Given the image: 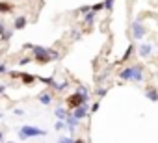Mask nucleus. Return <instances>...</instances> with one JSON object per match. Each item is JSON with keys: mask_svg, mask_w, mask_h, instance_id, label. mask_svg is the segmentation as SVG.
<instances>
[{"mask_svg": "<svg viewBox=\"0 0 158 143\" xmlns=\"http://www.w3.org/2000/svg\"><path fill=\"white\" fill-rule=\"evenodd\" d=\"M119 78L123 80H128V82H141L143 80V69L139 65H132V67H127L119 73Z\"/></svg>", "mask_w": 158, "mask_h": 143, "instance_id": "f257e3e1", "label": "nucleus"}, {"mask_svg": "<svg viewBox=\"0 0 158 143\" xmlns=\"http://www.w3.org/2000/svg\"><path fill=\"white\" fill-rule=\"evenodd\" d=\"M88 99H89V95H84L82 91H76V93L69 95V97H67V100H65V104H67V110H74L76 106H80V104L88 102Z\"/></svg>", "mask_w": 158, "mask_h": 143, "instance_id": "f03ea898", "label": "nucleus"}, {"mask_svg": "<svg viewBox=\"0 0 158 143\" xmlns=\"http://www.w3.org/2000/svg\"><path fill=\"white\" fill-rule=\"evenodd\" d=\"M32 50H34V59H35L37 63L45 65V63L52 61V58H50V54H48V48H45V47H35V45H34Z\"/></svg>", "mask_w": 158, "mask_h": 143, "instance_id": "7ed1b4c3", "label": "nucleus"}, {"mask_svg": "<svg viewBox=\"0 0 158 143\" xmlns=\"http://www.w3.org/2000/svg\"><path fill=\"white\" fill-rule=\"evenodd\" d=\"M47 132L43 128H37V126H23L19 130V137L21 139H26V137H35V136H45Z\"/></svg>", "mask_w": 158, "mask_h": 143, "instance_id": "20e7f679", "label": "nucleus"}, {"mask_svg": "<svg viewBox=\"0 0 158 143\" xmlns=\"http://www.w3.org/2000/svg\"><path fill=\"white\" fill-rule=\"evenodd\" d=\"M145 34H147V28L139 21H134L132 22V35H134V39H141Z\"/></svg>", "mask_w": 158, "mask_h": 143, "instance_id": "39448f33", "label": "nucleus"}, {"mask_svg": "<svg viewBox=\"0 0 158 143\" xmlns=\"http://www.w3.org/2000/svg\"><path fill=\"white\" fill-rule=\"evenodd\" d=\"M86 113H88V102H84V104H80V106H76L74 110H73V117H76V119H84L86 117Z\"/></svg>", "mask_w": 158, "mask_h": 143, "instance_id": "423d86ee", "label": "nucleus"}, {"mask_svg": "<svg viewBox=\"0 0 158 143\" xmlns=\"http://www.w3.org/2000/svg\"><path fill=\"white\" fill-rule=\"evenodd\" d=\"M145 97H147L151 102H158V89H156L154 86H149V88L145 89Z\"/></svg>", "mask_w": 158, "mask_h": 143, "instance_id": "0eeeda50", "label": "nucleus"}, {"mask_svg": "<svg viewBox=\"0 0 158 143\" xmlns=\"http://www.w3.org/2000/svg\"><path fill=\"white\" fill-rule=\"evenodd\" d=\"M26 24H28V19H26L24 15L15 17V21H13V28H15V30H23V28H26Z\"/></svg>", "mask_w": 158, "mask_h": 143, "instance_id": "6e6552de", "label": "nucleus"}, {"mask_svg": "<svg viewBox=\"0 0 158 143\" xmlns=\"http://www.w3.org/2000/svg\"><path fill=\"white\" fill-rule=\"evenodd\" d=\"M151 52H152V45L151 43H141L139 45V58H149Z\"/></svg>", "mask_w": 158, "mask_h": 143, "instance_id": "1a4fd4ad", "label": "nucleus"}, {"mask_svg": "<svg viewBox=\"0 0 158 143\" xmlns=\"http://www.w3.org/2000/svg\"><path fill=\"white\" fill-rule=\"evenodd\" d=\"M39 102H41L43 106H48V104L52 102V95H50L48 91H43V93L39 95Z\"/></svg>", "mask_w": 158, "mask_h": 143, "instance_id": "9d476101", "label": "nucleus"}, {"mask_svg": "<svg viewBox=\"0 0 158 143\" xmlns=\"http://www.w3.org/2000/svg\"><path fill=\"white\" fill-rule=\"evenodd\" d=\"M13 11V4L11 2H2L0 0V13H11Z\"/></svg>", "mask_w": 158, "mask_h": 143, "instance_id": "9b49d317", "label": "nucleus"}, {"mask_svg": "<svg viewBox=\"0 0 158 143\" xmlns=\"http://www.w3.org/2000/svg\"><path fill=\"white\" fill-rule=\"evenodd\" d=\"M67 128H69V132H74V126L78 125V119L76 117H73V115H67Z\"/></svg>", "mask_w": 158, "mask_h": 143, "instance_id": "f8f14e48", "label": "nucleus"}, {"mask_svg": "<svg viewBox=\"0 0 158 143\" xmlns=\"http://www.w3.org/2000/svg\"><path fill=\"white\" fill-rule=\"evenodd\" d=\"M21 80H23V84L24 86H28V84H32L34 80H35V76H32V75H26V73H21V76H19Z\"/></svg>", "mask_w": 158, "mask_h": 143, "instance_id": "ddd939ff", "label": "nucleus"}, {"mask_svg": "<svg viewBox=\"0 0 158 143\" xmlns=\"http://www.w3.org/2000/svg\"><path fill=\"white\" fill-rule=\"evenodd\" d=\"M54 113H56V117H58V119H63V121H65V119H67V115H69V113H67V110H65V108H60V106L56 108V112H54Z\"/></svg>", "mask_w": 158, "mask_h": 143, "instance_id": "4468645a", "label": "nucleus"}, {"mask_svg": "<svg viewBox=\"0 0 158 143\" xmlns=\"http://www.w3.org/2000/svg\"><path fill=\"white\" fill-rule=\"evenodd\" d=\"M56 91H63L65 89V86H67V82H56V80H52V84H50Z\"/></svg>", "mask_w": 158, "mask_h": 143, "instance_id": "2eb2a0df", "label": "nucleus"}, {"mask_svg": "<svg viewBox=\"0 0 158 143\" xmlns=\"http://www.w3.org/2000/svg\"><path fill=\"white\" fill-rule=\"evenodd\" d=\"M132 52H134V45H130V47L127 48V52H125V56L121 58V63H123V61H127V59H128V58L132 56Z\"/></svg>", "mask_w": 158, "mask_h": 143, "instance_id": "dca6fc26", "label": "nucleus"}, {"mask_svg": "<svg viewBox=\"0 0 158 143\" xmlns=\"http://www.w3.org/2000/svg\"><path fill=\"white\" fill-rule=\"evenodd\" d=\"M84 21H86L88 24H91V22L95 21V11H91V10H89V13H88V15L84 17Z\"/></svg>", "mask_w": 158, "mask_h": 143, "instance_id": "f3484780", "label": "nucleus"}, {"mask_svg": "<svg viewBox=\"0 0 158 143\" xmlns=\"http://www.w3.org/2000/svg\"><path fill=\"white\" fill-rule=\"evenodd\" d=\"M114 4H115V0H104V10L106 11H112L114 10Z\"/></svg>", "mask_w": 158, "mask_h": 143, "instance_id": "a211bd4d", "label": "nucleus"}, {"mask_svg": "<svg viewBox=\"0 0 158 143\" xmlns=\"http://www.w3.org/2000/svg\"><path fill=\"white\" fill-rule=\"evenodd\" d=\"M101 10H104V2H99V4L91 6V11H101Z\"/></svg>", "mask_w": 158, "mask_h": 143, "instance_id": "6ab92c4d", "label": "nucleus"}, {"mask_svg": "<svg viewBox=\"0 0 158 143\" xmlns=\"http://www.w3.org/2000/svg\"><path fill=\"white\" fill-rule=\"evenodd\" d=\"M30 61H34V56L30 58V56H26V58H23V59H19V65H28Z\"/></svg>", "mask_w": 158, "mask_h": 143, "instance_id": "aec40b11", "label": "nucleus"}, {"mask_svg": "<svg viewBox=\"0 0 158 143\" xmlns=\"http://www.w3.org/2000/svg\"><path fill=\"white\" fill-rule=\"evenodd\" d=\"M48 54H50V58H52V59H58V58H60L58 50H54V48H48Z\"/></svg>", "mask_w": 158, "mask_h": 143, "instance_id": "412c9836", "label": "nucleus"}, {"mask_svg": "<svg viewBox=\"0 0 158 143\" xmlns=\"http://www.w3.org/2000/svg\"><path fill=\"white\" fill-rule=\"evenodd\" d=\"M63 128H65V123H63V119H60L56 123V130H63Z\"/></svg>", "mask_w": 158, "mask_h": 143, "instance_id": "4be33fe9", "label": "nucleus"}, {"mask_svg": "<svg viewBox=\"0 0 158 143\" xmlns=\"http://www.w3.org/2000/svg\"><path fill=\"white\" fill-rule=\"evenodd\" d=\"M6 73H8V67L4 63H0V75H6Z\"/></svg>", "mask_w": 158, "mask_h": 143, "instance_id": "5701e85b", "label": "nucleus"}, {"mask_svg": "<svg viewBox=\"0 0 158 143\" xmlns=\"http://www.w3.org/2000/svg\"><path fill=\"white\" fill-rule=\"evenodd\" d=\"M99 108H101V102H95V104L91 106V113H95V112H97Z\"/></svg>", "mask_w": 158, "mask_h": 143, "instance_id": "b1692460", "label": "nucleus"}, {"mask_svg": "<svg viewBox=\"0 0 158 143\" xmlns=\"http://www.w3.org/2000/svg\"><path fill=\"white\" fill-rule=\"evenodd\" d=\"M97 93H99V97H104L108 93V89H97Z\"/></svg>", "mask_w": 158, "mask_h": 143, "instance_id": "393cba45", "label": "nucleus"}, {"mask_svg": "<svg viewBox=\"0 0 158 143\" xmlns=\"http://www.w3.org/2000/svg\"><path fill=\"white\" fill-rule=\"evenodd\" d=\"M6 88H8V86H6V84H0V95H2V93H4V91H6Z\"/></svg>", "mask_w": 158, "mask_h": 143, "instance_id": "a878e982", "label": "nucleus"}, {"mask_svg": "<svg viewBox=\"0 0 158 143\" xmlns=\"http://www.w3.org/2000/svg\"><path fill=\"white\" fill-rule=\"evenodd\" d=\"M4 28H6V26H4L2 22H0V41H2V32H4Z\"/></svg>", "mask_w": 158, "mask_h": 143, "instance_id": "bb28decb", "label": "nucleus"}, {"mask_svg": "<svg viewBox=\"0 0 158 143\" xmlns=\"http://www.w3.org/2000/svg\"><path fill=\"white\" fill-rule=\"evenodd\" d=\"M60 141H65L67 143V141H73V137H60Z\"/></svg>", "mask_w": 158, "mask_h": 143, "instance_id": "cd10ccee", "label": "nucleus"}, {"mask_svg": "<svg viewBox=\"0 0 158 143\" xmlns=\"http://www.w3.org/2000/svg\"><path fill=\"white\" fill-rule=\"evenodd\" d=\"M0 139H4V134H2V132H0Z\"/></svg>", "mask_w": 158, "mask_h": 143, "instance_id": "c85d7f7f", "label": "nucleus"}, {"mask_svg": "<svg viewBox=\"0 0 158 143\" xmlns=\"http://www.w3.org/2000/svg\"><path fill=\"white\" fill-rule=\"evenodd\" d=\"M2 117H4V113H0V119H2Z\"/></svg>", "mask_w": 158, "mask_h": 143, "instance_id": "c756f323", "label": "nucleus"}]
</instances>
